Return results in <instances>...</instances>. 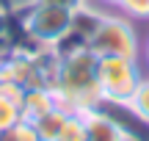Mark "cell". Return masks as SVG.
Wrapping results in <instances>:
<instances>
[{"label": "cell", "instance_id": "11", "mask_svg": "<svg viewBox=\"0 0 149 141\" xmlns=\"http://www.w3.org/2000/svg\"><path fill=\"white\" fill-rule=\"evenodd\" d=\"M58 141H86V119H83V114H69L66 116Z\"/></svg>", "mask_w": 149, "mask_h": 141}, {"label": "cell", "instance_id": "13", "mask_svg": "<svg viewBox=\"0 0 149 141\" xmlns=\"http://www.w3.org/2000/svg\"><path fill=\"white\" fill-rule=\"evenodd\" d=\"M19 119H22L19 105H14L11 100H6L3 94H0V133H3V130H8L11 125H17Z\"/></svg>", "mask_w": 149, "mask_h": 141}, {"label": "cell", "instance_id": "12", "mask_svg": "<svg viewBox=\"0 0 149 141\" xmlns=\"http://www.w3.org/2000/svg\"><path fill=\"white\" fill-rule=\"evenodd\" d=\"M116 11L127 20H149V0H119Z\"/></svg>", "mask_w": 149, "mask_h": 141}, {"label": "cell", "instance_id": "5", "mask_svg": "<svg viewBox=\"0 0 149 141\" xmlns=\"http://www.w3.org/2000/svg\"><path fill=\"white\" fill-rule=\"evenodd\" d=\"M83 119H86V141H130L127 133L119 127V122L102 108L86 111Z\"/></svg>", "mask_w": 149, "mask_h": 141}, {"label": "cell", "instance_id": "2", "mask_svg": "<svg viewBox=\"0 0 149 141\" xmlns=\"http://www.w3.org/2000/svg\"><path fill=\"white\" fill-rule=\"evenodd\" d=\"M88 50L97 58H138V33H135L133 22L124 14H108L102 17L97 33L91 36Z\"/></svg>", "mask_w": 149, "mask_h": 141}, {"label": "cell", "instance_id": "3", "mask_svg": "<svg viewBox=\"0 0 149 141\" xmlns=\"http://www.w3.org/2000/svg\"><path fill=\"white\" fill-rule=\"evenodd\" d=\"M72 25V11L53 3L33 0L31 8L22 14V33L39 47H53Z\"/></svg>", "mask_w": 149, "mask_h": 141}, {"label": "cell", "instance_id": "16", "mask_svg": "<svg viewBox=\"0 0 149 141\" xmlns=\"http://www.w3.org/2000/svg\"><path fill=\"white\" fill-rule=\"evenodd\" d=\"M88 3H97L102 8H119V0H88Z\"/></svg>", "mask_w": 149, "mask_h": 141}, {"label": "cell", "instance_id": "14", "mask_svg": "<svg viewBox=\"0 0 149 141\" xmlns=\"http://www.w3.org/2000/svg\"><path fill=\"white\" fill-rule=\"evenodd\" d=\"M8 25H11L8 14L0 8V47H3V44H11V42H8ZM11 47H14V44H11Z\"/></svg>", "mask_w": 149, "mask_h": 141}, {"label": "cell", "instance_id": "15", "mask_svg": "<svg viewBox=\"0 0 149 141\" xmlns=\"http://www.w3.org/2000/svg\"><path fill=\"white\" fill-rule=\"evenodd\" d=\"M42 3H53V6H61V8L74 11V8H80L83 3H88V0H42Z\"/></svg>", "mask_w": 149, "mask_h": 141}, {"label": "cell", "instance_id": "1", "mask_svg": "<svg viewBox=\"0 0 149 141\" xmlns=\"http://www.w3.org/2000/svg\"><path fill=\"white\" fill-rule=\"evenodd\" d=\"M97 55L91 50H80L74 55L61 58L58 80H55V103L66 114H86L102 103L97 83Z\"/></svg>", "mask_w": 149, "mask_h": 141}, {"label": "cell", "instance_id": "8", "mask_svg": "<svg viewBox=\"0 0 149 141\" xmlns=\"http://www.w3.org/2000/svg\"><path fill=\"white\" fill-rule=\"evenodd\" d=\"M66 116H69V114H66L64 108H58V105H55L53 111H47L44 116H39V119L31 122V125L36 127V133H39V138H42V141H58L61 130H64Z\"/></svg>", "mask_w": 149, "mask_h": 141}, {"label": "cell", "instance_id": "17", "mask_svg": "<svg viewBox=\"0 0 149 141\" xmlns=\"http://www.w3.org/2000/svg\"><path fill=\"white\" fill-rule=\"evenodd\" d=\"M146 64H149V39H146Z\"/></svg>", "mask_w": 149, "mask_h": 141}, {"label": "cell", "instance_id": "4", "mask_svg": "<svg viewBox=\"0 0 149 141\" xmlns=\"http://www.w3.org/2000/svg\"><path fill=\"white\" fill-rule=\"evenodd\" d=\"M138 58H100L97 61V83L105 103H127L141 83Z\"/></svg>", "mask_w": 149, "mask_h": 141}, {"label": "cell", "instance_id": "10", "mask_svg": "<svg viewBox=\"0 0 149 141\" xmlns=\"http://www.w3.org/2000/svg\"><path fill=\"white\" fill-rule=\"evenodd\" d=\"M0 141H42V138H39L36 127H33L31 122L19 119L17 125H11L8 130H3V133H0Z\"/></svg>", "mask_w": 149, "mask_h": 141}, {"label": "cell", "instance_id": "6", "mask_svg": "<svg viewBox=\"0 0 149 141\" xmlns=\"http://www.w3.org/2000/svg\"><path fill=\"white\" fill-rule=\"evenodd\" d=\"M55 91L47 86H36V89H28L25 97H22V105H19V114L25 122H36L39 116H44L47 111L55 108Z\"/></svg>", "mask_w": 149, "mask_h": 141}, {"label": "cell", "instance_id": "7", "mask_svg": "<svg viewBox=\"0 0 149 141\" xmlns=\"http://www.w3.org/2000/svg\"><path fill=\"white\" fill-rule=\"evenodd\" d=\"M102 17H105V11H102V8H97L94 3H83L80 8L72 11V25L69 28H72L74 33H80L86 42H91V36L97 33Z\"/></svg>", "mask_w": 149, "mask_h": 141}, {"label": "cell", "instance_id": "9", "mask_svg": "<svg viewBox=\"0 0 149 141\" xmlns=\"http://www.w3.org/2000/svg\"><path fill=\"white\" fill-rule=\"evenodd\" d=\"M127 108L133 111L141 122H146V125H149V77H141L138 89H135L133 97L127 100Z\"/></svg>", "mask_w": 149, "mask_h": 141}]
</instances>
